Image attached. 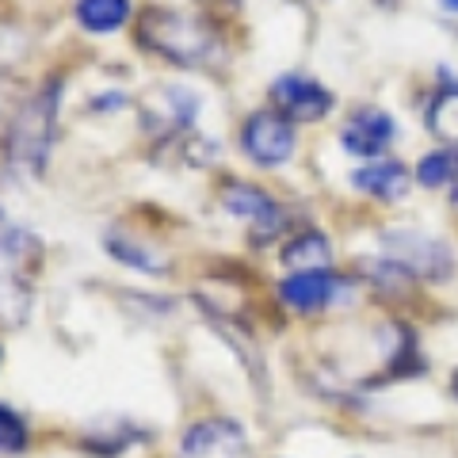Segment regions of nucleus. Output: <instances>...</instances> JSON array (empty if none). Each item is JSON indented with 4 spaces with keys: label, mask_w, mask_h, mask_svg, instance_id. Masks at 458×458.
I'll use <instances>...</instances> for the list:
<instances>
[{
    "label": "nucleus",
    "mask_w": 458,
    "mask_h": 458,
    "mask_svg": "<svg viewBox=\"0 0 458 458\" xmlns=\"http://www.w3.org/2000/svg\"><path fill=\"white\" fill-rule=\"evenodd\" d=\"M161 99L165 107H146V126L157 134V141H168L172 134L180 131H191V123L199 119V96L191 89H183V84H168L161 89Z\"/></svg>",
    "instance_id": "nucleus-10"
},
{
    "label": "nucleus",
    "mask_w": 458,
    "mask_h": 458,
    "mask_svg": "<svg viewBox=\"0 0 458 458\" xmlns=\"http://www.w3.org/2000/svg\"><path fill=\"white\" fill-rule=\"evenodd\" d=\"M241 149L252 165L279 168L294 157V123L279 111H252L241 126Z\"/></svg>",
    "instance_id": "nucleus-5"
},
{
    "label": "nucleus",
    "mask_w": 458,
    "mask_h": 458,
    "mask_svg": "<svg viewBox=\"0 0 458 458\" xmlns=\"http://www.w3.org/2000/svg\"><path fill=\"white\" fill-rule=\"evenodd\" d=\"M126 104H131V96H126V92H99V96L89 99V111L104 114V111H119V107H126Z\"/></svg>",
    "instance_id": "nucleus-19"
},
{
    "label": "nucleus",
    "mask_w": 458,
    "mask_h": 458,
    "mask_svg": "<svg viewBox=\"0 0 458 458\" xmlns=\"http://www.w3.org/2000/svg\"><path fill=\"white\" fill-rule=\"evenodd\" d=\"M27 451V424L16 409L0 405V454H23Z\"/></svg>",
    "instance_id": "nucleus-18"
},
{
    "label": "nucleus",
    "mask_w": 458,
    "mask_h": 458,
    "mask_svg": "<svg viewBox=\"0 0 458 458\" xmlns=\"http://www.w3.org/2000/svg\"><path fill=\"white\" fill-rule=\"evenodd\" d=\"M447 191H451V203L458 207V161H454V176H451V183H447Z\"/></svg>",
    "instance_id": "nucleus-20"
},
{
    "label": "nucleus",
    "mask_w": 458,
    "mask_h": 458,
    "mask_svg": "<svg viewBox=\"0 0 458 458\" xmlns=\"http://www.w3.org/2000/svg\"><path fill=\"white\" fill-rule=\"evenodd\" d=\"M180 451L183 458H237L245 454V432L225 417H207L188 428Z\"/></svg>",
    "instance_id": "nucleus-9"
},
{
    "label": "nucleus",
    "mask_w": 458,
    "mask_h": 458,
    "mask_svg": "<svg viewBox=\"0 0 458 458\" xmlns=\"http://www.w3.org/2000/svg\"><path fill=\"white\" fill-rule=\"evenodd\" d=\"M352 188L370 199H382V203H394V199L409 191V168L401 161H386L382 157V161H370L352 172Z\"/></svg>",
    "instance_id": "nucleus-11"
},
{
    "label": "nucleus",
    "mask_w": 458,
    "mask_h": 458,
    "mask_svg": "<svg viewBox=\"0 0 458 458\" xmlns=\"http://www.w3.org/2000/svg\"><path fill=\"white\" fill-rule=\"evenodd\" d=\"M0 222H4V214H0Z\"/></svg>",
    "instance_id": "nucleus-23"
},
{
    "label": "nucleus",
    "mask_w": 458,
    "mask_h": 458,
    "mask_svg": "<svg viewBox=\"0 0 458 458\" xmlns=\"http://www.w3.org/2000/svg\"><path fill=\"white\" fill-rule=\"evenodd\" d=\"M439 4L447 8V12H458V0H439Z\"/></svg>",
    "instance_id": "nucleus-22"
},
{
    "label": "nucleus",
    "mask_w": 458,
    "mask_h": 458,
    "mask_svg": "<svg viewBox=\"0 0 458 458\" xmlns=\"http://www.w3.org/2000/svg\"><path fill=\"white\" fill-rule=\"evenodd\" d=\"M134 42L180 69H203L222 50V38L199 16L176 8H141L134 23Z\"/></svg>",
    "instance_id": "nucleus-2"
},
{
    "label": "nucleus",
    "mask_w": 458,
    "mask_h": 458,
    "mask_svg": "<svg viewBox=\"0 0 458 458\" xmlns=\"http://www.w3.org/2000/svg\"><path fill=\"white\" fill-rule=\"evenodd\" d=\"M27 306H31V294H27L23 279L16 271H0V325H8V328L23 325Z\"/></svg>",
    "instance_id": "nucleus-16"
},
{
    "label": "nucleus",
    "mask_w": 458,
    "mask_h": 458,
    "mask_svg": "<svg viewBox=\"0 0 458 458\" xmlns=\"http://www.w3.org/2000/svg\"><path fill=\"white\" fill-rule=\"evenodd\" d=\"M397 126L382 107H360L352 111L340 126V146L352 157H367V161H378V157L394 146Z\"/></svg>",
    "instance_id": "nucleus-8"
},
{
    "label": "nucleus",
    "mask_w": 458,
    "mask_h": 458,
    "mask_svg": "<svg viewBox=\"0 0 458 458\" xmlns=\"http://www.w3.org/2000/svg\"><path fill=\"white\" fill-rule=\"evenodd\" d=\"M283 264L291 271H321L333 267V241L321 229H302L283 245Z\"/></svg>",
    "instance_id": "nucleus-12"
},
{
    "label": "nucleus",
    "mask_w": 458,
    "mask_h": 458,
    "mask_svg": "<svg viewBox=\"0 0 458 458\" xmlns=\"http://www.w3.org/2000/svg\"><path fill=\"white\" fill-rule=\"evenodd\" d=\"M104 249L119 264L134 267V271H146V276H165V271H168V264L161 260V256H153L146 245H134V241L126 237L123 229H107V233H104Z\"/></svg>",
    "instance_id": "nucleus-15"
},
{
    "label": "nucleus",
    "mask_w": 458,
    "mask_h": 458,
    "mask_svg": "<svg viewBox=\"0 0 458 458\" xmlns=\"http://www.w3.org/2000/svg\"><path fill=\"white\" fill-rule=\"evenodd\" d=\"M62 89L65 81L50 77L12 111V119L4 126V141H0V157H4L8 176L38 180L47 172L54 138H57V114H62Z\"/></svg>",
    "instance_id": "nucleus-1"
},
{
    "label": "nucleus",
    "mask_w": 458,
    "mask_h": 458,
    "mask_svg": "<svg viewBox=\"0 0 458 458\" xmlns=\"http://www.w3.org/2000/svg\"><path fill=\"white\" fill-rule=\"evenodd\" d=\"M271 104L291 123H318L333 111L336 99L321 81H313L306 73H283L271 84Z\"/></svg>",
    "instance_id": "nucleus-7"
},
{
    "label": "nucleus",
    "mask_w": 458,
    "mask_h": 458,
    "mask_svg": "<svg viewBox=\"0 0 458 458\" xmlns=\"http://www.w3.org/2000/svg\"><path fill=\"white\" fill-rule=\"evenodd\" d=\"M222 207L233 214V218L252 225V245H260V249L271 245L286 229V210L264 188H256V183L229 180L222 188Z\"/></svg>",
    "instance_id": "nucleus-4"
},
{
    "label": "nucleus",
    "mask_w": 458,
    "mask_h": 458,
    "mask_svg": "<svg viewBox=\"0 0 458 458\" xmlns=\"http://www.w3.org/2000/svg\"><path fill=\"white\" fill-rule=\"evenodd\" d=\"M73 16H77V23L84 27V31L111 35L134 16V4L131 0H77Z\"/></svg>",
    "instance_id": "nucleus-13"
},
{
    "label": "nucleus",
    "mask_w": 458,
    "mask_h": 458,
    "mask_svg": "<svg viewBox=\"0 0 458 458\" xmlns=\"http://www.w3.org/2000/svg\"><path fill=\"white\" fill-rule=\"evenodd\" d=\"M279 298L283 306H291L294 313H321L336 302H348L352 298V279L336 276L333 267L321 271H291L279 283Z\"/></svg>",
    "instance_id": "nucleus-6"
},
{
    "label": "nucleus",
    "mask_w": 458,
    "mask_h": 458,
    "mask_svg": "<svg viewBox=\"0 0 458 458\" xmlns=\"http://www.w3.org/2000/svg\"><path fill=\"white\" fill-rule=\"evenodd\" d=\"M451 397L458 401V370H454V375H451Z\"/></svg>",
    "instance_id": "nucleus-21"
},
{
    "label": "nucleus",
    "mask_w": 458,
    "mask_h": 458,
    "mask_svg": "<svg viewBox=\"0 0 458 458\" xmlns=\"http://www.w3.org/2000/svg\"><path fill=\"white\" fill-rule=\"evenodd\" d=\"M454 161H458V149L424 153L420 165H417V183H424V188H447L451 176H454Z\"/></svg>",
    "instance_id": "nucleus-17"
},
{
    "label": "nucleus",
    "mask_w": 458,
    "mask_h": 458,
    "mask_svg": "<svg viewBox=\"0 0 458 458\" xmlns=\"http://www.w3.org/2000/svg\"><path fill=\"white\" fill-rule=\"evenodd\" d=\"M382 245L390 252V260L397 267H405L412 279H428V283H447L454 276V252L451 245H443L439 237L420 233V229H386Z\"/></svg>",
    "instance_id": "nucleus-3"
},
{
    "label": "nucleus",
    "mask_w": 458,
    "mask_h": 458,
    "mask_svg": "<svg viewBox=\"0 0 458 458\" xmlns=\"http://www.w3.org/2000/svg\"><path fill=\"white\" fill-rule=\"evenodd\" d=\"M443 77H447V84L428 104V131L443 141V149H451L458 146V81L451 73H443Z\"/></svg>",
    "instance_id": "nucleus-14"
}]
</instances>
